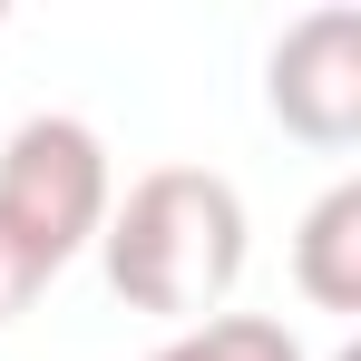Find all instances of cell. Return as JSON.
Returning <instances> with one entry per match:
<instances>
[{
  "label": "cell",
  "mask_w": 361,
  "mask_h": 361,
  "mask_svg": "<svg viewBox=\"0 0 361 361\" xmlns=\"http://www.w3.org/2000/svg\"><path fill=\"white\" fill-rule=\"evenodd\" d=\"M147 361H302V342L274 322V312H215V322L166 332Z\"/></svg>",
  "instance_id": "5b68a950"
},
{
  "label": "cell",
  "mask_w": 361,
  "mask_h": 361,
  "mask_svg": "<svg viewBox=\"0 0 361 361\" xmlns=\"http://www.w3.org/2000/svg\"><path fill=\"white\" fill-rule=\"evenodd\" d=\"M108 254V283L127 312H157V322H215L225 293L244 283V195L215 166H147L108 205L98 225Z\"/></svg>",
  "instance_id": "6da1fadb"
},
{
  "label": "cell",
  "mask_w": 361,
  "mask_h": 361,
  "mask_svg": "<svg viewBox=\"0 0 361 361\" xmlns=\"http://www.w3.org/2000/svg\"><path fill=\"white\" fill-rule=\"evenodd\" d=\"M39 283H49V274H39V264L10 244V225H0V322H20V312L39 302Z\"/></svg>",
  "instance_id": "8992f818"
},
{
  "label": "cell",
  "mask_w": 361,
  "mask_h": 361,
  "mask_svg": "<svg viewBox=\"0 0 361 361\" xmlns=\"http://www.w3.org/2000/svg\"><path fill=\"white\" fill-rule=\"evenodd\" d=\"M293 283L322 312H361V176L312 195V215L293 235Z\"/></svg>",
  "instance_id": "277c9868"
},
{
  "label": "cell",
  "mask_w": 361,
  "mask_h": 361,
  "mask_svg": "<svg viewBox=\"0 0 361 361\" xmlns=\"http://www.w3.org/2000/svg\"><path fill=\"white\" fill-rule=\"evenodd\" d=\"M264 98L302 147L361 137V10H302L264 59Z\"/></svg>",
  "instance_id": "3957f363"
},
{
  "label": "cell",
  "mask_w": 361,
  "mask_h": 361,
  "mask_svg": "<svg viewBox=\"0 0 361 361\" xmlns=\"http://www.w3.org/2000/svg\"><path fill=\"white\" fill-rule=\"evenodd\" d=\"M108 205H118V185H108V147H98L88 118L49 108V118L10 127V147H0V225H10V244L39 274H59L68 254H88L98 225H108Z\"/></svg>",
  "instance_id": "7a4b0ae2"
}]
</instances>
